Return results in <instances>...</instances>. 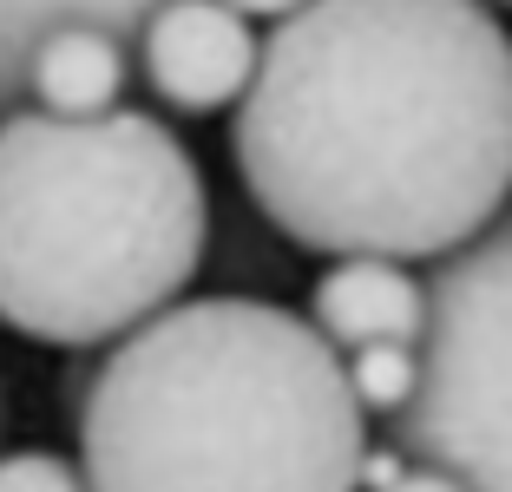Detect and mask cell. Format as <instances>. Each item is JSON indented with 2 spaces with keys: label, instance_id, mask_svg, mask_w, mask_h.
<instances>
[{
  "label": "cell",
  "instance_id": "cell-5",
  "mask_svg": "<svg viewBox=\"0 0 512 492\" xmlns=\"http://www.w3.org/2000/svg\"><path fill=\"white\" fill-rule=\"evenodd\" d=\"M256 20L224 0H158L132 33V73L178 119H217L256 73Z\"/></svg>",
  "mask_w": 512,
  "mask_h": 492
},
{
  "label": "cell",
  "instance_id": "cell-2",
  "mask_svg": "<svg viewBox=\"0 0 512 492\" xmlns=\"http://www.w3.org/2000/svg\"><path fill=\"white\" fill-rule=\"evenodd\" d=\"M66 401L92 492H362L342 355L270 296H178L79 361Z\"/></svg>",
  "mask_w": 512,
  "mask_h": 492
},
{
  "label": "cell",
  "instance_id": "cell-3",
  "mask_svg": "<svg viewBox=\"0 0 512 492\" xmlns=\"http://www.w3.org/2000/svg\"><path fill=\"white\" fill-rule=\"evenodd\" d=\"M211 256V184L138 105L0 112V328L106 348L171 309Z\"/></svg>",
  "mask_w": 512,
  "mask_h": 492
},
{
  "label": "cell",
  "instance_id": "cell-1",
  "mask_svg": "<svg viewBox=\"0 0 512 492\" xmlns=\"http://www.w3.org/2000/svg\"><path fill=\"white\" fill-rule=\"evenodd\" d=\"M250 210L296 250L434 263L512 204L493 0H302L230 105Z\"/></svg>",
  "mask_w": 512,
  "mask_h": 492
},
{
  "label": "cell",
  "instance_id": "cell-11",
  "mask_svg": "<svg viewBox=\"0 0 512 492\" xmlns=\"http://www.w3.org/2000/svg\"><path fill=\"white\" fill-rule=\"evenodd\" d=\"M375 492H467L453 473H440V466H427V460H407L401 473L388 479V486H375Z\"/></svg>",
  "mask_w": 512,
  "mask_h": 492
},
{
  "label": "cell",
  "instance_id": "cell-4",
  "mask_svg": "<svg viewBox=\"0 0 512 492\" xmlns=\"http://www.w3.org/2000/svg\"><path fill=\"white\" fill-rule=\"evenodd\" d=\"M421 283V381L388 420V447L467 492H512V204L480 237L434 256Z\"/></svg>",
  "mask_w": 512,
  "mask_h": 492
},
{
  "label": "cell",
  "instance_id": "cell-12",
  "mask_svg": "<svg viewBox=\"0 0 512 492\" xmlns=\"http://www.w3.org/2000/svg\"><path fill=\"white\" fill-rule=\"evenodd\" d=\"M224 7H237L243 20H270V27H276L283 14H296L302 0H224Z\"/></svg>",
  "mask_w": 512,
  "mask_h": 492
},
{
  "label": "cell",
  "instance_id": "cell-6",
  "mask_svg": "<svg viewBox=\"0 0 512 492\" xmlns=\"http://www.w3.org/2000/svg\"><path fill=\"white\" fill-rule=\"evenodd\" d=\"M309 328L335 355L368 342H421L427 283L394 256H335L309 283Z\"/></svg>",
  "mask_w": 512,
  "mask_h": 492
},
{
  "label": "cell",
  "instance_id": "cell-14",
  "mask_svg": "<svg viewBox=\"0 0 512 492\" xmlns=\"http://www.w3.org/2000/svg\"><path fill=\"white\" fill-rule=\"evenodd\" d=\"M493 7H512V0H493Z\"/></svg>",
  "mask_w": 512,
  "mask_h": 492
},
{
  "label": "cell",
  "instance_id": "cell-10",
  "mask_svg": "<svg viewBox=\"0 0 512 492\" xmlns=\"http://www.w3.org/2000/svg\"><path fill=\"white\" fill-rule=\"evenodd\" d=\"M0 492H92L86 473H79V460H66V453H0Z\"/></svg>",
  "mask_w": 512,
  "mask_h": 492
},
{
  "label": "cell",
  "instance_id": "cell-8",
  "mask_svg": "<svg viewBox=\"0 0 512 492\" xmlns=\"http://www.w3.org/2000/svg\"><path fill=\"white\" fill-rule=\"evenodd\" d=\"M151 7L158 0H0V112L27 105V53L40 46V33L66 27V20H86V27H106L119 40H132Z\"/></svg>",
  "mask_w": 512,
  "mask_h": 492
},
{
  "label": "cell",
  "instance_id": "cell-13",
  "mask_svg": "<svg viewBox=\"0 0 512 492\" xmlns=\"http://www.w3.org/2000/svg\"><path fill=\"white\" fill-rule=\"evenodd\" d=\"M0 433H7V388H0Z\"/></svg>",
  "mask_w": 512,
  "mask_h": 492
},
{
  "label": "cell",
  "instance_id": "cell-7",
  "mask_svg": "<svg viewBox=\"0 0 512 492\" xmlns=\"http://www.w3.org/2000/svg\"><path fill=\"white\" fill-rule=\"evenodd\" d=\"M125 86H132V40L86 27V20L40 33V46L27 53V105L60 112V119L112 112L125 105Z\"/></svg>",
  "mask_w": 512,
  "mask_h": 492
},
{
  "label": "cell",
  "instance_id": "cell-9",
  "mask_svg": "<svg viewBox=\"0 0 512 492\" xmlns=\"http://www.w3.org/2000/svg\"><path fill=\"white\" fill-rule=\"evenodd\" d=\"M348 374V394L368 420H394L421 381V342H368V348H348L342 355Z\"/></svg>",
  "mask_w": 512,
  "mask_h": 492
}]
</instances>
